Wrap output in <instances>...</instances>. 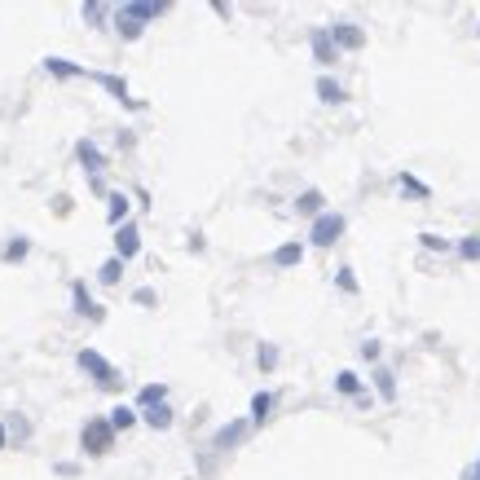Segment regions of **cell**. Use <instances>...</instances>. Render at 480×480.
I'll return each mask as SVG.
<instances>
[{
	"label": "cell",
	"instance_id": "cell-6",
	"mask_svg": "<svg viewBox=\"0 0 480 480\" xmlns=\"http://www.w3.org/2000/svg\"><path fill=\"white\" fill-rule=\"evenodd\" d=\"M163 5H150V0H137V5H123V14H128L133 22H145V18H155Z\"/></svg>",
	"mask_w": 480,
	"mask_h": 480
},
{
	"label": "cell",
	"instance_id": "cell-24",
	"mask_svg": "<svg viewBox=\"0 0 480 480\" xmlns=\"http://www.w3.org/2000/svg\"><path fill=\"white\" fill-rule=\"evenodd\" d=\"M115 277H119V260H106L102 265V282H115Z\"/></svg>",
	"mask_w": 480,
	"mask_h": 480
},
{
	"label": "cell",
	"instance_id": "cell-8",
	"mask_svg": "<svg viewBox=\"0 0 480 480\" xmlns=\"http://www.w3.org/2000/svg\"><path fill=\"white\" fill-rule=\"evenodd\" d=\"M313 53H317V62H335V53H331V31H317L313 36Z\"/></svg>",
	"mask_w": 480,
	"mask_h": 480
},
{
	"label": "cell",
	"instance_id": "cell-13",
	"mask_svg": "<svg viewBox=\"0 0 480 480\" xmlns=\"http://www.w3.org/2000/svg\"><path fill=\"white\" fill-rule=\"evenodd\" d=\"M300 212H317V216H322V194H317V190L300 194Z\"/></svg>",
	"mask_w": 480,
	"mask_h": 480
},
{
	"label": "cell",
	"instance_id": "cell-21",
	"mask_svg": "<svg viewBox=\"0 0 480 480\" xmlns=\"http://www.w3.org/2000/svg\"><path fill=\"white\" fill-rule=\"evenodd\" d=\"M75 305H80V313H97V305L84 295V287H75Z\"/></svg>",
	"mask_w": 480,
	"mask_h": 480
},
{
	"label": "cell",
	"instance_id": "cell-4",
	"mask_svg": "<svg viewBox=\"0 0 480 480\" xmlns=\"http://www.w3.org/2000/svg\"><path fill=\"white\" fill-rule=\"evenodd\" d=\"M115 247H119V256H123V260H133V256H137V247H141V242H137V230H133V225H123V230L115 234Z\"/></svg>",
	"mask_w": 480,
	"mask_h": 480
},
{
	"label": "cell",
	"instance_id": "cell-2",
	"mask_svg": "<svg viewBox=\"0 0 480 480\" xmlns=\"http://www.w3.org/2000/svg\"><path fill=\"white\" fill-rule=\"evenodd\" d=\"M111 432H115V427H111V423H102V419H97V423H88V427H84V449L102 454V449L111 445Z\"/></svg>",
	"mask_w": 480,
	"mask_h": 480
},
{
	"label": "cell",
	"instance_id": "cell-25",
	"mask_svg": "<svg viewBox=\"0 0 480 480\" xmlns=\"http://www.w3.org/2000/svg\"><path fill=\"white\" fill-rule=\"evenodd\" d=\"M102 84H106L111 93H119V97H123V93H128V88H123V80H115V75H102Z\"/></svg>",
	"mask_w": 480,
	"mask_h": 480
},
{
	"label": "cell",
	"instance_id": "cell-10",
	"mask_svg": "<svg viewBox=\"0 0 480 480\" xmlns=\"http://www.w3.org/2000/svg\"><path fill=\"white\" fill-rule=\"evenodd\" d=\"M145 423H150V427H168V423H172V410H168V406H150V410H145Z\"/></svg>",
	"mask_w": 480,
	"mask_h": 480
},
{
	"label": "cell",
	"instance_id": "cell-19",
	"mask_svg": "<svg viewBox=\"0 0 480 480\" xmlns=\"http://www.w3.org/2000/svg\"><path fill=\"white\" fill-rule=\"evenodd\" d=\"M80 159H84L88 168H97V163H102V155H97V145H88V141H80Z\"/></svg>",
	"mask_w": 480,
	"mask_h": 480
},
{
	"label": "cell",
	"instance_id": "cell-5",
	"mask_svg": "<svg viewBox=\"0 0 480 480\" xmlns=\"http://www.w3.org/2000/svg\"><path fill=\"white\" fill-rule=\"evenodd\" d=\"M331 40H335V44H344V48H357L366 36L352 27V22H339V27H331Z\"/></svg>",
	"mask_w": 480,
	"mask_h": 480
},
{
	"label": "cell",
	"instance_id": "cell-16",
	"mask_svg": "<svg viewBox=\"0 0 480 480\" xmlns=\"http://www.w3.org/2000/svg\"><path fill=\"white\" fill-rule=\"evenodd\" d=\"M141 406H163V388H159V384L141 388Z\"/></svg>",
	"mask_w": 480,
	"mask_h": 480
},
{
	"label": "cell",
	"instance_id": "cell-18",
	"mask_svg": "<svg viewBox=\"0 0 480 480\" xmlns=\"http://www.w3.org/2000/svg\"><path fill=\"white\" fill-rule=\"evenodd\" d=\"M335 388H339V392H357L362 384H357V374H352V370H344V374L335 379Z\"/></svg>",
	"mask_w": 480,
	"mask_h": 480
},
{
	"label": "cell",
	"instance_id": "cell-23",
	"mask_svg": "<svg viewBox=\"0 0 480 480\" xmlns=\"http://www.w3.org/2000/svg\"><path fill=\"white\" fill-rule=\"evenodd\" d=\"M419 238H423L427 251H445V238H436V234H419Z\"/></svg>",
	"mask_w": 480,
	"mask_h": 480
},
{
	"label": "cell",
	"instance_id": "cell-14",
	"mask_svg": "<svg viewBox=\"0 0 480 480\" xmlns=\"http://www.w3.org/2000/svg\"><path fill=\"white\" fill-rule=\"evenodd\" d=\"M374 379H379V392H384V397L392 401V397H397V379H392V370H379Z\"/></svg>",
	"mask_w": 480,
	"mask_h": 480
},
{
	"label": "cell",
	"instance_id": "cell-28",
	"mask_svg": "<svg viewBox=\"0 0 480 480\" xmlns=\"http://www.w3.org/2000/svg\"><path fill=\"white\" fill-rule=\"evenodd\" d=\"M463 480H480V467H471V471H467V476H463Z\"/></svg>",
	"mask_w": 480,
	"mask_h": 480
},
{
	"label": "cell",
	"instance_id": "cell-1",
	"mask_svg": "<svg viewBox=\"0 0 480 480\" xmlns=\"http://www.w3.org/2000/svg\"><path fill=\"white\" fill-rule=\"evenodd\" d=\"M339 234H344V216H339V212H322V216L313 220V242H317V247H331Z\"/></svg>",
	"mask_w": 480,
	"mask_h": 480
},
{
	"label": "cell",
	"instance_id": "cell-26",
	"mask_svg": "<svg viewBox=\"0 0 480 480\" xmlns=\"http://www.w3.org/2000/svg\"><path fill=\"white\" fill-rule=\"evenodd\" d=\"M463 256H467V260H476V256H480V242H476V238H467V242H463Z\"/></svg>",
	"mask_w": 480,
	"mask_h": 480
},
{
	"label": "cell",
	"instance_id": "cell-3",
	"mask_svg": "<svg viewBox=\"0 0 480 480\" xmlns=\"http://www.w3.org/2000/svg\"><path fill=\"white\" fill-rule=\"evenodd\" d=\"M80 366L97 374V384H115V370H111L102 357H97V352H88V348H84V352H80Z\"/></svg>",
	"mask_w": 480,
	"mask_h": 480
},
{
	"label": "cell",
	"instance_id": "cell-29",
	"mask_svg": "<svg viewBox=\"0 0 480 480\" xmlns=\"http://www.w3.org/2000/svg\"><path fill=\"white\" fill-rule=\"evenodd\" d=\"M0 445H5V427H0Z\"/></svg>",
	"mask_w": 480,
	"mask_h": 480
},
{
	"label": "cell",
	"instance_id": "cell-17",
	"mask_svg": "<svg viewBox=\"0 0 480 480\" xmlns=\"http://www.w3.org/2000/svg\"><path fill=\"white\" fill-rule=\"evenodd\" d=\"M48 71L53 75H80V66H71L66 58H48Z\"/></svg>",
	"mask_w": 480,
	"mask_h": 480
},
{
	"label": "cell",
	"instance_id": "cell-9",
	"mask_svg": "<svg viewBox=\"0 0 480 480\" xmlns=\"http://www.w3.org/2000/svg\"><path fill=\"white\" fill-rule=\"evenodd\" d=\"M269 410H273V397H269V392H256V397H251V414H256V423H265Z\"/></svg>",
	"mask_w": 480,
	"mask_h": 480
},
{
	"label": "cell",
	"instance_id": "cell-22",
	"mask_svg": "<svg viewBox=\"0 0 480 480\" xmlns=\"http://www.w3.org/2000/svg\"><path fill=\"white\" fill-rule=\"evenodd\" d=\"M123 212H128V198H123V194H115V198H111V220H119Z\"/></svg>",
	"mask_w": 480,
	"mask_h": 480
},
{
	"label": "cell",
	"instance_id": "cell-27",
	"mask_svg": "<svg viewBox=\"0 0 480 480\" xmlns=\"http://www.w3.org/2000/svg\"><path fill=\"white\" fill-rule=\"evenodd\" d=\"M133 300H137V305H155V291H150V287H141V291H137Z\"/></svg>",
	"mask_w": 480,
	"mask_h": 480
},
{
	"label": "cell",
	"instance_id": "cell-7",
	"mask_svg": "<svg viewBox=\"0 0 480 480\" xmlns=\"http://www.w3.org/2000/svg\"><path fill=\"white\" fill-rule=\"evenodd\" d=\"M300 256H305V247H300V242H287V247H277V251H273V260H277V265H300Z\"/></svg>",
	"mask_w": 480,
	"mask_h": 480
},
{
	"label": "cell",
	"instance_id": "cell-11",
	"mask_svg": "<svg viewBox=\"0 0 480 480\" xmlns=\"http://www.w3.org/2000/svg\"><path fill=\"white\" fill-rule=\"evenodd\" d=\"M317 93H322V102H344V88L335 80H317Z\"/></svg>",
	"mask_w": 480,
	"mask_h": 480
},
{
	"label": "cell",
	"instance_id": "cell-15",
	"mask_svg": "<svg viewBox=\"0 0 480 480\" xmlns=\"http://www.w3.org/2000/svg\"><path fill=\"white\" fill-rule=\"evenodd\" d=\"M115 27H119V36H128V40H133V36H141V22H133L128 14H119V22H115Z\"/></svg>",
	"mask_w": 480,
	"mask_h": 480
},
{
	"label": "cell",
	"instance_id": "cell-12",
	"mask_svg": "<svg viewBox=\"0 0 480 480\" xmlns=\"http://www.w3.org/2000/svg\"><path fill=\"white\" fill-rule=\"evenodd\" d=\"M242 436V423H230V427H220V432H216V449H225V445H234Z\"/></svg>",
	"mask_w": 480,
	"mask_h": 480
},
{
	"label": "cell",
	"instance_id": "cell-20",
	"mask_svg": "<svg viewBox=\"0 0 480 480\" xmlns=\"http://www.w3.org/2000/svg\"><path fill=\"white\" fill-rule=\"evenodd\" d=\"M111 427H133V410H123V406H119V410L111 414Z\"/></svg>",
	"mask_w": 480,
	"mask_h": 480
}]
</instances>
